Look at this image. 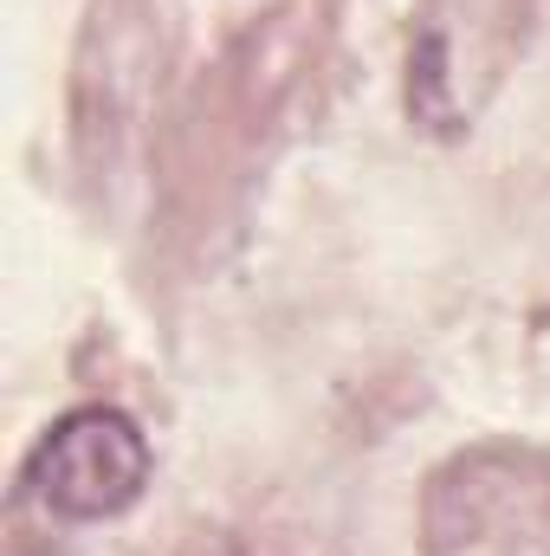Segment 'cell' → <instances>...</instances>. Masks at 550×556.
I'll return each instance as SVG.
<instances>
[{"label": "cell", "instance_id": "obj_1", "mask_svg": "<svg viewBox=\"0 0 550 556\" xmlns=\"http://www.w3.org/2000/svg\"><path fill=\"white\" fill-rule=\"evenodd\" d=\"M149 485V440L124 408H72L33 453V492L59 518H117Z\"/></svg>", "mask_w": 550, "mask_h": 556}]
</instances>
